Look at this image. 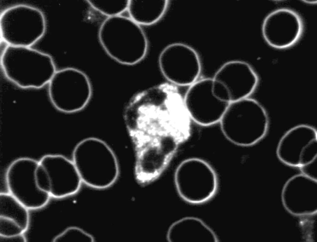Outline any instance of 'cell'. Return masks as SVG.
<instances>
[{"label": "cell", "instance_id": "6da1fadb", "mask_svg": "<svg viewBox=\"0 0 317 242\" xmlns=\"http://www.w3.org/2000/svg\"><path fill=\"white\" fill-rule=\"evenodd\" d=\"M128 132L149 139L166 133L189 134L191 120L177 86L164 83L134 95L126 106Z\"/></svg>", "mask_w": 317, "mask_h": 242}, {"label": "cell", "instance_id": "7a4b0ae2", "mask_svg": "<svg viewBox=\"0 0 317 242\" xmlns=\"http://www.w3.org/2000/svg\"><path fill=\"white\" fill-rule=\"evenodd\" d=\"M98 35L105 52L120 64H136L147 54L146 35L140 25L131 19L119 15L109 17L101 24Z\"/></svg>", "mask_w": 317, "mask_h": 242}, {"label": "cell", "instance_id": "3957f363", "mask_svg": "<svg viewBox=\"0 0 317 242\" xmlns=\"http://www.w3.org/2000/svg\"><path fill=\"white\" fill-rule=\"evenodd\" d=\"M82 183L102 189L112 185L119 174L118 160L109 145L98 138L90 137L79 142L72 153V160Z\"/></svg>", "mask_w": 317, "mask_h": 242}, {"label": "cell", "instance_id": "277c9868", "mask_svg": "<svg viewBox=\"0 0 317 242\" xmlns=\"http://www.w3.org/2000/svg\"><path fill=\"white\" fill-rule=\"evenodd\" d=\"M219 122L226 139L243 147L260 141L266 134L269 126L264 108L257 101L248 98L230 103Z\"/></svg>", "mask_w": 317, "mask_h": 242}, {"label": "cell", "instance_id": "5b68a950", "mask_svg": "<svg viewBox=\"0 0 317 242\" xmlns=\"http://www.w3.org/2000/svg\"><path fill=\"white\" fill-rule=\"evenodd\" d=\"M1 63L6 77L23 88H40L49 83L56 72L49 55L29 47L9 45Z\"/></svg>", "mask_w": 317, "mask_h": 242}, {"label": "cell", "instance_id": "8992f818", "mask_svg": "<svg viewBox=\"0 0 317 242\" xmlns=\"http://www.w3.org/2000/svg\"><path fill=\"white\" fill-rule=\"evenodd\" d=\"M175 183L181 199L192 204H200L211 199L218 188L217 174L205 160L192 158L185 160L176 170Z\"/></svg>", "mask_w": 317, "mask_h": 242}, {"label": "cell", "instance_id": "52a82bcc", "mask_svg": "<svg viewBox=\"0 0 317 242\" xmlns=\"http://www.w3.org/2000/svg\"><path fill=\"white\" fill-rule=\"evenodd\" d=\"M50 101L59 111L70 113L84 109L92 96V89L86 74L81 70L67 68L56 72L49 83Z\"/></svg>", "mask_w": 317, "mask_h": 242}, {"label": "cell", "instance_id": "ba28073f", "mask_svg": "<svg viewBox=\"0 0 317 242\" xmlns=\"http://www.w3.org/2000/svg\"><path fill=\"white\" fill-rule=\"evenodd\" d=\"M1 35L9 45L29 47L39 40L46 30V21L39 9L27 5L10 7L2 14Z\"/></svg>", "mask_w": 317, "mask_h": 242}, {"label": "cell", "instance_id": "9c48e42d", "mask_svg": "<svg viewBox=\"0 0 317 242\" xmlns=\"http://www.w3.org/2000/svg\"><path fill=\"white\" fill-rule=\"evenodd\" d=\"M158 64L163 76L176 86H190L197 81L201 71L197 52L182 43H171L164 48L159 54Z\"/></svg>", "mask_w": 317, "mask_h": 242}, {"label": "cell", "instance_id": "30bf717a", "mask_svg": "<svg viewBox=\"0 0 317 242\" xmlns=\"http://www.w3.org/2000/svg\"><path fill=\"white\" fill-rule=\"evenodd\" d=\"M38 164V161L32 158H20L11 163L6 173L9 193L28 209L44 207L51 196L37 185L35 174Z\"/></svg>", "mask_w": 317, "mask_h": 242}, {"label": "cell", "instance_id": "8fae6325", "mask_svg": "<svg viewBox=\"0 0 317 242\" xmlns=\"http://www.w3.org/2000/svg\"><path fill=\"white\" fill-rule=\"evenodd\" d=\"M276 153L285 165L301 168L317 158V132L305 124L295 126L286 132L277 145Z\"/></svg>", "mask_w": 317, "mask_h": 242}, {"label": "cell", "instance_id": "7c38bea8", "mask_svg": "<svg viewBox=\"0 0 317 242\" xmlns=\"http://www.w3.org/2000/svg\"><path fill=\"white\" fill-rule=\"evenodd\" d=\"M211 78L196 81L189 86L183 99L191 119L203 126L219 122L230 104L220 101L214 96Z\"/></svg>", "mask_w": 317, "mask_h": 242}, {"label": "cell", "instance_id": "4fadbf2b", "mask_svg": "<svg viewBox=\"0 0 317 242\" xmlns=\"http://www.w3.org/2000/svg\"><path fill=\"white\" fill-rule=\"evenodd\" d=\"M303 25L294 11L280 8L270 13L264 19L262 32L267 43L273 47L284 49L295 44L302 33Z\"/></svg>", "mask_w": 317, "mask_h": 242}, {"label": "cell", "instance_id": "5bb4252c", "mask_svg": "<svg viewBox=\"0 0 317 242\" xmlns=\"http://www.w3.org/2000/svg\"><path fill=\"white\" fill-rule=\"evenodd\" d=\"M38 165L44 169L50 181V196L60 198L75 194L82 181L72 161L59 154L43 156Z\"/></svg>", "mask_w": 317, "mask_h": 242}, {"label": "cell", "instance_id": "9a60e30c", "mask_svg": "<svg viewBox=\"0 0 317 242\" xmlns=\"http://www.w3.org/2000/svg\"><path fill=\"white\" fill-rule=\"evenodd\" d=\"M212 79L225 88L230 103L248 98L255 90L258 81V76L251 66L240 60L225 63Z\"/></svg>", "mask_w": 317, "mask_h": 242}, {"label": "cell", "instance_id": "2e32d148", "mask_svg": "<svg viewBox=\"0 0 317 242\" xmlns=\"http://www.w3.org/2000/svg\"><path fill=\"white\" fill-rule=\"evenodd\" d=\"M135 152V175L137 183L141 186L147 185L158 179L172 159L158 144L153 142Z\"/></svg>", "mask_w": 317, "mask_h": 242}, {"label": "cell", "instance_id": "e0dca14e", "mask_svg": "<svg viewBox=\"0 0 317 242\" xmlns=\"http://www.w3.org/2000/svg\"><path fill=\"white\" fill-rule=\"evenodd\" d=\"M169 242H218L215 232L201 219L186 217L173 223L167 234Z\"/></svg>", "mask_w": 317, "mask_h": 242}, {"label": "cell", "instance_id": "ac0fdd59", "mask_svg": "<svg viewBox=\"0 0 317 242\" xmlns=\"http://www.w3.org/2000/svg\"><path fill=\"white\" fill-rule=\"evenodd\" d=\"M167 0H129L128 9L131 19L140 25H150L158 21L168 6Z\"/></svg>", "mask_w": 317, "mask_h": 242}, {"label": "cell", "instance_id": "d6986e66", "mask_svg": "<svg viewBox=\"0 0 317 242\" xmlns=\"http://www.w3.org/2000/svg\"><path fill=\"white\" fill-rule=\"evenodd\" d=\"M0 216L16 222L25 232L28 228V209L10 193H0Z\"/></svg>", "mask_w": 317, "mask_h": 242}, {"label": "cell", "instance_id": "ffe728a7", "mask_svg": "<svg viewBox=\"0 0 317 242\" xmlns=\"http://www.w3.org/2000/svg\"><path fill=\"white\" fill-rule=\"evenodd\" d=\"M88 2L94 9L111 17L119 15L128 9L129 0H89Z\"/></svg>", "mask_w": 317, "mask_h": 242}, {"label": "cell", "instance_id": "44dd1931", "mask_svg": "<svg viewBox=\"0 0 317 242\" xmlns=\"http://www.w3.org/2000/svg\"><path fill=\"white\" fill-rule=\"evenodd\" d=\"M54 242H93L94 239L90 234L76 227L65 229L53 239Z\"/></svg>", "mask_w": 317, "mask_h": 242}, {"label": "cell", "instance_id": "7402d4cb", "mask_svg": "<svg viewBox=\"0 0 317 242\" xmlns=\"http://www.w3.org/2000/svg\"><path fill=\"white\" fill-rule=\"evenodd\" d=\"M24 232L15 221L8 218L0 216V236L8 237L18 235Z\"/></svg>", "mask_w": 317, "mask_h": 242}, {"label": "cell", "instance_id": "603a6c76", "mask_svg": "<svg viewBox=\"0 0 317 242\" xmlns=\"http://www.w3.org/2000/svg\"><path fill=\"white\" fill-rule=\"evenodd\" d=\"M300 168L304 173V175L313 178L312 176H314L315 172L317 171V158L311 163Z\"/></svg>", "mask_w": 317, "mask_h": 242}]
</instances>
